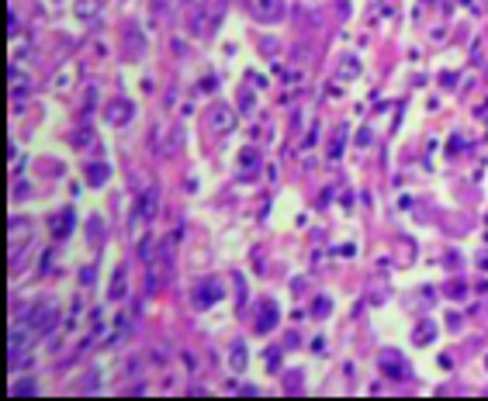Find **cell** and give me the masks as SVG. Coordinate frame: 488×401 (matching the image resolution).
<instances>
[{"label":"cell","instance_id":"cell-1","mask_svg":"<svg viewBox=\"0 0 488 401\" xmlns=\"http://www.w3.org/2000/svg\"><path fill=\"white\" fill-rule=\"evenodd\" d=\"M28 322H31V329H35L39 336H49L59 322V308L52 305V301H42V305L31 308V318H28Z\"/></svg>","mask_w":488,"mask_h":401},{"label":"cell","instance_id":"cell-2","mask_svg":"<svg viewBox=\"0 0 488 401\" xmlns=\"http://www.w3.org/2000/svg\"><path fill=\"white\" fill-rule=\"evenodd\" d=\"M235 128V111L229 104H212L208 107V132L212 135H225Z\"/></svg>","mask_w":488,"mask_h":401},{"label":"cell","instance_id":"cell-3","mask_svg":"<svg viewBox=\"0 0 488 401\" xmlns=\"http://www.w3.org/2000/svg\"><path fill=\"white\" fill-rule=\"evenodd\" d=\"M35 339H39V332L31 329V322L14 325V329H11V360H14V356H24V353L35 346Z\"/></svg>","mask_w":488,"mask_h":401},{"label":"cell","instance_id":"cell-4","mask_svg":"<svg viewBox=\"0 0 488 401\" xmlns=\"http://www.w3.org/2000/svg\"><path fill=\"white\" fill-rule=\"evenodd\" d=\"M218 298H222V280L212 277V280H201V284H197V290H194V305L197 308H212Z\"/></svg>","mask_w":488,"mask_h":401},{"label":"cell","instance_id":"cell-5","mask_svg":"<svg viewBox=\"0 0 488 401\" xmlns=\"http://www.w3.org/2000/svg\"><path fill=\"white\" fill-rule=\"evenodd\" d=\"M132 115H135V107H132L128 100H115V104L104 111V121H108V125H115V128H121V125H128V121H132Z\"/></svg>","mask_w":488,"mask_h":401},{"label":"cell","instance_id":"cell-6","mask_svg":"<svg viewBox=\"0 0 488 401\" xmlns=\"http://www.w3.org/2000/svg\"><path fill=\"white\" fill-rule=\"evenodd\" d=\"M277 318H281L277 305H273V301H263L260 315H256V329H260V332H273V329H277Z\"/></svg>","mask_w":488,"mask_h":401},{"label":"cell","instance_id":"cell-7","mask_svg":"<svg viewBox=\"0 0 488 401\" xmlns=\"http://www.w3.org/2000/svg\"><path fill=\"white\" fill-rule=\"evenodd\" d=\"M100 7H104L100 0H77V4H73V14H77L80 21H94L100 14Z\"/></svg>","mask_w":488,"mask_h":401},{"label":"cell","instance_id":"cell-8","mask_svg":"<svg viewBox=\"0 0 488 401\" xmlns=\"http://www.w3.org/2000/svg\"><path fill=\"white\" fill-rule=\"evenodd\" d=\"M156 191H153V187H149V191H142V197H138V218H153V214H156Z\"/></svg>","mask_w":488,"mask_h":401},{"label":"cell","instance_id":"cell-9","mask_svg":"<svg viewBox=\"0 0 488 401\" xmlns=\"http://www.w3.org/2000/svg\"><path fill=\"white\" fill-rule=\"evenodd\" d=\"M246 4H250V11L256 18H263V21L277 18V0H246Z\"/></svg>","mask_w":488,"mask_h":401},{"label":"cell","instance_id":"cell-10","mask_svg":"<svg viewBox=\"0 0 488 401\" xmlns=\"http://www.w3.org/2000/svg\"><path fill=\"white\" fill-rule=\"evenodd\" d=\"M125 287H128V273H125V267H118V270H115V277H111V287H108L111 301H118V298L125 294Z\"/></svg>","mask_w":488,"mask_h":401},{"label":"cell","instance_id":"cell-11","mask_svg":"<svg viewBox=\"0 0 488 401\" xmlns=\"http://www.w3.org/2000/svg\"><path fill=\"white\" fill-rule=\"evenodd\" d=\"M73 225H77V222H73V211H62L59 222H52V235H56V239H66V235L73 232Z\"/></svg>","mask_w":488,"mask_h":401},{"label":"cell","instance_id":"cell-12","mask_svg":"<svg viewBox=\"0 0 488 401\" xmlns=\"http://www.w3.org/2000/svg\"><path fill=\"white\" fill-rule=\"evenodd\" d=\"M108 176H111L108 163H97V166L87 170V184H90V187H100V184H108Z\"/></svg>","mask_w":488,"mask_h":401},{"label":"cell","instance_id":"cell-13","mask_svg":"<svg viewBox=\"0 0 488 401\" xmlns=\"http://www.w3.org/2000/svg\"><path fill=\"white\" fill-rule=\"evenodd\" d=\"M180 145H184V132H180V128H173V132L166 135V142H163L159 149H163V153H166V156H173L177 149H180Z\"/></svg>","mask_w":488,"mask_h":401},{"label":"cell","instance_id":"cell-14","mask_svg":"<svg viewBox=\"0 0 488 401\" xmlns=\"http://www.w3.org/2000/svg\"><path fill=\"white\" fill-rule=\"evenodd\" d=\"M433 336H436V325H433V322H423V325H419V332H415L412 339H415L419 346H426V343L433 339Z\"/></svg>","mask_w":488,"mask_h":401},{"label":"cell","instance_id":"cell-15","mask_svg":"<svg viewBox=\"0 0 488 401\" xmlns=\"http://www.w3.org/2000/svg\"><path fill=\"white\" fill-rule=\"evenodd\" d=\"M242 367H246V346L235 343L232 346V370H242Z\"/></svg>","mask_w":488,"mask_h":401},{"label":"cell","instance_id":"cell-16","mask_svg":"<svg viewBox=\"0 0 488 401\" xmlns=\"http://www.w3.org/2000/svg\"><path fill=\"white\" fill-rule=\"evenodd\" d=\"M28 222H24V218H14V222H11V239H24V235H28Z\"/></svg>","mask_w":488,"mask_h":401},{"label":"cell","instance_id":"cell-17","mask_svg":"<svg viewBox=\"0 0 488 401\" xmlns=\"http://www.w3.org/2000/svg\"><path fill=\"white\" fill-rule=\"evenodd\" d=\"M156 252H159V249H156V242H153V239H146V242H142V249H138V256H142L146 263H149V260H153Z\"/></svg>","mask_w":488,"mask_h":401},{"label":"cell","instance_id":"cell-18","mask_svg":"<svg viewBox=\"0 0 488 401\" xmlns=\"http://www.w3.org/2000/svg\"><path fill=\"white\" fill-rule=\"evenodd\" d=\"M239 104H242V107H239L242 115H253V94H250V90H242V94H239Z\"/></svg>","mask_w":488,"mask_h":401},{"label":"cell","instance_id":"cell-19","mask_svg":"<svg viewBox=\"0 0 488 401\" xmlns=\"http://www.w3.org/2000/svg\"><path fill=\"white\" fill-rule=\"evenodd\" d=\"M128 45H132V56H142V49H146V45H142V39H138V35H135V31H128Z\"/></svg>","mask_w":488,"mask_h":401},{"label":"cell","instance_id":"cell-20","mask_svg":"<svg viewBox=\"0 0 488 401\" xmlns=\"http://www.w3.org/2000/svg\"><path fill=\"white\" fill-rule=\"evenodd\" d=\"M312 315L326 318V315H329V301H326V298H319V301H315V308H312Z\"/></svg>","mask_w":488,"mask_h":401},{"label":"cell","instance_id":"cell-21","mask_svg":"<svg viewBox=\"0 0 488 401\" xmlns=\"http://www.w3.org/2000/svg\"><path fill=\"white\" fill-rule=\"evenodd\" d=\"M260 49H263V56H277V39H263Z\"/></svg>","mask_w":488,"mask_h":401},{"label":"cell","instance_id":"cell-22","mask_svg":"<svg viewBox=\"0 0 488 401\" xmlns=\"http://www.w3.org/2000/svg\"><path fill=\"white\" fill-rule=\"evenodd\" d=\"M239 159H242V166H253L256 153H253V149H242V156H239Z\"/></svg>","mask_w":488,"mask_h":401},{"label":"cell","instance_id":"cell-23","mask_svg":"<svg viewBox=\"0 0 488 401\" xmlns=\"http://www.w3.org/2000/svg\"><path fill=\"white\" fill-rule=\"evenodd\" d=\"M73 77V73H66V69H62V73H59L56 77V90H66V80Z\"/></svg>","mask_w":488,"mask_h":401},{"label":"cell","instance_id":"cell-24","mask_svg":"<svg viewBox=\"0 0 488 401\" xmlns=\"http://www.w3.org/2000/svg\"><path fill=\"white\" fill-rule=\"evenodd\" d=\"M18 394H35V387H31V381H21V387H14Z\"/></svg>","mask_w":488,"mask_h":401}]
</instances>
